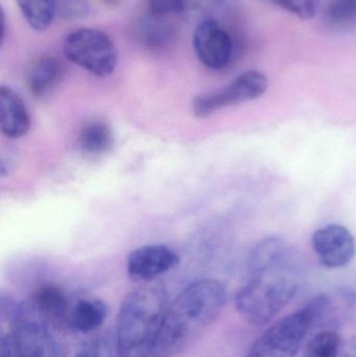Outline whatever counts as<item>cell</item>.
<instances>
[{"instance_id": "11", "label": "cell", "mask_w": 356, "mask_h": 357, "mask_svg": "<svg viewBox=\"0 0 356 357\" xmlns=\"http://www.w3.org/2000/svg\"><path fill=\"white\" fill-rule=\"evenodd\" d=\"M25 302L52 333L67 331L71 303L61 287L54 284L41 285Z\"/></svg>"}, {"instance_id": "6", "label": "cell", "mask_w": 356, "mask_h": 357, "mask_svg": "<svg viewBox=\"0 0 356 357\" xmlns=\"http://www.w3.org/2000/svg\"><path fill=\"white\" fill-rule=\"evenodd\" d=\"M65 56L98 77H108L116 68L118 54L113 40L104 31L81 29L67 36Z\"/></svg>"}, {"instance_id": "25", "label": "cell", "mask_w": 356, "mask_h": 357, "mask_svg": "<svg viewBox=\"0 0 356 357\" xmlns=\"http://www.w3.org/2000/svg\"><path fill=\"white\" fill-rule=\"evenodd\" d=\"M341 357H356V337H353V339L342 348Z\"/></svg>"}, {"instance_id": "1", "label": "cell", "mask_w": 356, "mask_h": 357, "mask_svg": "<svg viewBox=\"0 0 356 357\" xmlns=\"http://www.w3.org/2000/svg\"><path fill=\"white\" fill-rule=\"evenodd\" d=\"M249 279L235 296V307L249 324L263 326L284 310L300 289L304 266L279 237L258 241L248 257Z\"/></svg>"}, {"instance_id": "23", "label": "cell", "mask_w": 356, "mask_h": 357, "mask_svg": "<svg viewBox=\"0 0 356 357\" xmlns=\"http://www.w3.org/2000/svg\"><path fill=\"white\" fill-rule=\"evenodd\" d=\"M89 13L88 0H58V15L64 20L84 18Z\"/></svg>"}, {"instance_id": "17", "label": "cell", "mask_w": 356, "mask_h": 357, "mask_svg": "<svg viewBox=\"0 0 356 357\" xmlns=\"http://www.w3.org/2000/svg\"><path fill=\"white\" fill-rule=\"evenodd\" d=\"M27 24L37 31H46L58 14V0H16Z\"/></svg>"}, {"instance_id": "2", "label": "cell", "mask_w": 356, "mask_h": 357, "mask_svg": "<svg viewBox=\"0 0 356 357\" xmlns=\"http://www.w3.org/2000/svg\"><path fill=\"white\" fill-rule=\"evenodd\" d=\"M227 291L215 279L194 281L169 304L150 357H179L187 352L223 312Z\"/></svg>"}, {"instance_id": "15", "label": "cell", "mask_w": 356, "mask_h": 357, "mask_svg": "<svg viewBox=\"0 0 356 357\" xmlns=\"http://www.w3.org/2000/svg\"><path fill=\"white\" fill-rule=\"evenodd\" d=\"M63 75L64 66L58 58L42 56L27 71V88L36 98H44L59 85Z\"/></svg>"}, {"instance_id": "9", "label": "cell", "mask_w": 356, "mask_h": 357, "mask_svg": "<svg viewBox=\"0 0 356 357\" xmlns=\"http://www.w3.org/2000/svg\"><path fill=\"white\" fill-rule=\"evenodd\" d=\"M311 243L325 268H345L356 255L355 235L343 225L332 224L318 229L314 233Z\"/></svg>"}, {"instance_id": "4", "label": "cell", "mask_w": 356, "mask_h": 357, "mask_svg": "<svg viewBox=\"0 0 356 357\" xmlns=\"http://www.w3.org/2000/svg\"><path fill=\"white\" fill-rule=\"evenodd\" d=\"M332 307L326 294L313 298L297 312L270 326L251 347L246 357H295L311 331Z\"/></svg>"}, {"instance_id": "22", "label": "cell", "mask_w": 356, "mask_h": 357, "mask_svg": "<svg viewBox=\"0 0 356 357\" xmlns=\"http://www.w3.org/2000/svg\"><path fill=\"white\" fill-rule=\"evenodd\" d=\"M282 8L302 20H309L317 15L320 0H275Z\"/></svg>"}, {"instance_id": "20", "label": "cell", "mask_w": 356, "mask_h": 357, "mask_svg": "<svg viewBox=\"0 0 356 357\" xmlns=\"http://www.w3.org/2000/svg\"><path fill=\"white\" fill-rule=\"evenodd\" d=\"M342 348V340L336 331H322L309 340L303 357H341Z\"/></svg>"}, {"instance_id": "21", "label": "cell", "mask_w": 356, "mask_h": 357, "mask_svg": "<svg viewBox=\"0 0 356 357\" xmlns=\"http://www.w3.org/2000/svg\"><path fill=\"white\" fill-rule=\"evenodd\" d=\"M234 1L235 0H184L183 12L213 16L229 10Z\"/></svg>"}, {"instance_id": "3", "label": "cell", "mask_w": 356, "mask_h": 357, "mask_svg": "<svg viewBox=\"0 0 356 357\" xmlns=\"http://www.w3.org/2000/svg\"><path fill=\"white\" fill-rule=\"evenodd\" d=\"M167 296L161 284L142 285L127 294L117 319L119 357H150L164 320Z\"/></svg>"}, {"instance_id": "5", "label": "cell", "mask_w": 356, "mask_h": 357, "mask_svg": "<svg viewBox=\"0 0 356 357\" xmlns=\"http://www.w3.org/2000/svg\"><path fill=\"white\" fill-rule=\"evenodd\" d=\"M50 329L26 302H20L10 322L1 324L0 357H48Z\"/></svg>"}, {"instance_id": "18", "label": "cell", "mask_w": 356, "mask_h": 357, "mask_svg": "<svg viewBox=\"0 0 356 357\" xmlns=\"http://www.w3.org/2000/svg\"><path fill=\"white\" fill-rule=\"evenodd\" d=\"M175 29L173 24L165 20L164 16L152 14L140 22L138 35L140 41L150 48L163 47L171 42Z\"/></svg>"}, {"instance_id": "14", "label": "cell", "mask_w": 356, "mask_h": 357, "mask_svg": "<svg viewBox=\"0 0 356 357\" xmlns=\"http://www.w3.org/2000/svg\"><path fill=\"white\" fill-rule=\"evenodd\" d=\"M108 314V306L102 300H77L71 304L67 331L81 335H91L104 325Z\"/></svg>"}, {"instance_id": "12", "label": "cell", "mask_w": 356, "mask_h": 357, "mask_svg": "<svg viewBox=\"0 0 356 357\" xmlns=\"http://www.w3.org/2000/svg\"><path fill=\"white\" fill-rule=\"evenodd\" d=\"M86 337L70 331H50L48 357H119L116 342L112 345L105 337Z\"/></svg>"}, {"instance_id": "19", "label": "cell", "mask_w": 356, "mask_h": 357, "mask_svg": "<svg viewBox=\"0 0 356 357\" xmlns=\"http://www.w3.org/2000/svg\"><path fill=\"white\" fill-rule=\"evenodd\" d=\"M324 22L332 31L346 33L356 27V0H330Z\"/></svg>"}, {"instance_id": "8", "label": "cell", "mask_w": 356, "mask_h": 357, "mask_svg": "<svg viewBox=\"0 0 356 357\" xmlns=\"http://www.w3.org/2000/svg\"><path fill=\"white\" fill-rule=\"evenodd\" d=\"M194 52L207 68L221 70L229 65L233 56V41L217 19H204L194 29Z\"/></svg>"}, {"instance_id": "13", "label": "cell", "mask_w": 356, "mask_h": 357, "mask_svg": "<svg viewBox=\"0 0 356 357\" xmlns=\"http://www.w3.org/2000/svg\"><path fill=\"white\" fill-rule=\"evenodd\" d=\"M31 129V116L22 98L10 87L0 88V130L6 137L17 139Z\"/></svg>"}, {"instance_id": "24", "label": "cell", "mask_w": 356, "mask_h": 357, "mask_svg": "<svg viewBox=\"0 0 356 357\" xmlns=\"http://www.w3.org/2000/svg\"><path fill=\"white\" fill-rule=\"evenodd\" d=\"M183 4L184 0H148L150 13L160 16L183 12Z\"/></svg>"}, {"instance_id": "10", "label": "cell", "mask_w": 356, "mask_h": 357, "mask_svg": "<svg viewBox=\"0 0 356 357\" xmlns=\"http://www.w3.org/2000/svg\"><path fill=\"white\" fill-rule=\"evenodd\" d=\"M179 262V255L167 245H144L130 254L127 272L134 281L148 282L173 270Z\"/></svg>"}, {"instance_id": "16", "label": "cell", "mask_w": 356, "mask_h": 357, "mask_svg": "<svg viewBox=\"0 0 356 357\" xmlns=\"http://www.w3.org/2000/svg\"><path fill=\"white\" fill-rule=\"evenodd\" d=\"M79 146L86 154H106L114 146L112 129L100 119L86 121L79 130Z\"/></svg>"}, {"instance_id": "26", "label": "cell", "mask_w": 356, "mask_h": 357, "mask_svg": "<svg viewBox=\"0 0 356 357\" xmlns=\"http://www.w3.org/2000/svg\"><path fill=\"white\" fill-rule=\"evenodd\" d=\"M107 1H108V2H115V1H116V0H107Z\"/></svg>"}, {"instance_id": "7", "label": "cell", "mask_w": 356, "mask_h": 357, "mask_svg": "<svg viewBox=\"0 0 356 357\" xmlns=\"http://www.w3.org/2000/svg\"><path fill=\"white\" fill-rule=\"evenodd\" d=\"M269 87L267 75L258 70H248L236 77L225 87L194 98L192 111L198 119H206L213 113L261 98Z\"/></svg>"}]
</instances>
